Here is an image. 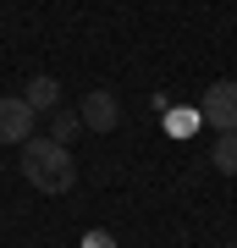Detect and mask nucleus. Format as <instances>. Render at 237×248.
<instances>
[{"label": "nucleus", "instance_id": "20e7f679", "mask_svg": "<svg viewBox=\"0 0 237 248\" xmlns=\"http://www.w3.org/2000/svg\"><path fill=\"white\" fill-rule=\"evenodd\" d=\"M78 116H83L88 133H116V122H122V105H116V94H111V89H88V94H83V105H78Z\"/></svg>", "mask_w": 237, "mask_h": 248}, {"label": "nucleus", "instance_id": "6e6552de", "mask_svg": "<svg viewBox=\"0 0 237 248\" xmlns=\"http://www.w3.org/2000/svg\"><path fill=\"white\" fill-rule=\"evenodd\" d=\"M83 248H116V237H111V232H88Z\"/></svg>", "mask_w": 237, "mask_h": 248}, {"label": "nucleus", "instance_id": "f257e3e1", "mask_svg": "<svg viewBox=\"0 0 237 248\" xmlns=\"http://www.w3.org/2000/svg\"><path fill=\"white\" fill-rule=\"evenodd\" d=\"M22 177L39 187V193H66L72 182H78V166H72V155H66V143H55V138H28L22 143Z\"/></svg>", "mask_w": 237, "mask_h": 248}, {"label": "nucleus", "instance_id": "39448f33", "mask_svg": "<svg viewBox=\"0 0 237 248\" xmlns=\"http://www.w3.org/2000/svg\"><path fill=\"white\" fill-rule=\"evenodd\" d=\"M22 99H28V105H33V110H55V105H61V83H55L50 72H39V78H28Z\"/></svg>", "mask_w": 237, "mask_h": 248}, {"label": "nucleus", "instance_id": "7ed1b4c3", "mask_svg": "<svg viewBox=\"0 0 237 248\" xmlns=\"http://www.w3.org/2000/svg\"><path fill=\"white\" fill-rule=\"evenodd\" d=\"M33 122H39V110L28 105L22 94H6V99H0V143H17V149H22V143L33 138Z\"/></svg>", "mask_w": 237, "mask_h": 248}, {"label": "nucleus", "instance_id": "423d86ee", "mask_svg": "<svg viewBox=\"0 0 237 248\" xmlns=\"http://www.w3.org/2000/svg\"><path fill=\"white\" fill-rule=\"evenodd\" d=\"M215 171L221 177H237V133H215Z\"/></svg>", "mask_w": 237, "mask_h": 248}, {"label": "nucleus", "instance_id": "f03ea898", "mask_svg": "<svg viewBox=\"0 0 237 248\" xmlns=\"http://www.w3.org/2000/svg\"><path fill=\"white\" fill-rule=\"evenodd\" d=\"M199 116H204V127H215V133H237V83L232 78L210 83V89L199 94Z\"/></svg>", "mask_w": 237, "mask_h": 248}, {"label": "nucleus", "instance_id": "0eeeda50", "mask_svg": "<svg viewBox=\"0 0 237 248\" xmlns=\"http://www.w3.org/2000/svg\"><path fill=\"white\" fill-rule=\"evenodd\" d=\"M78 133H88L78 110H55V116H50V138H55V143H72Z\"/></svg>", "mask_w": 237, "mask_h": 248}]
</instances>
